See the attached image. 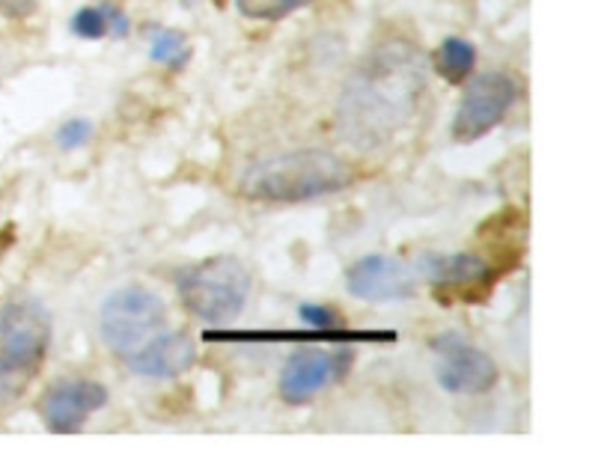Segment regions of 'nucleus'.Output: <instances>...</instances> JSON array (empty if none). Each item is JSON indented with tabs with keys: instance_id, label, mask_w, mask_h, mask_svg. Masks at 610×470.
I'll return each instance as SVG.
<instances>
[{
	"instance_id": "obj_1",
	"label": "nucleus",
	"mask_w": 610,
	"mask_h": 470,
	"mask_svg": "<svg viewBox=\"0 0 610 470\" xmlns=\"http://www.w3.org/2000/svg\"><path fill=\"white\" fill-rule=\"evenodd\" d=\"M423 93V66L411 45L390 42L369 54L340 102L343 134L361 146L387 140L411 117Z\"/></svg>"
},
{
	"instance_id": "obj_2",
	"label": "nucleus",
	"mask_w": 610,
	"mask_h": 470,
	"mask_svg": "<svg viewBox=\"0 0 610 470\" xmlns=\"http://www.w3.org/2000/svg\"><path fill=\"white\" fill-rule=\"evenodd\" d=\"M349 182L352 170L334 152L301 149L250 167L242 182V194L256 203H304L337 194Z\"/></svg>"
},
{
	"instance_id": "obj_3",
	"label": "nucleus",
	"mask_w": 610,
	"mask_h": 470,
	"mask_svg": "<svg viewBox=\"0 0 610 470\" xmlns=\"http://www.w3.org/2000/svg\"><path fill=\"white\" fill-rule=\"evenodd\" d=\"M51 346V313L36 298L9 301L0 310V390L21 393Z\"/></svg>"
},
{
	"instance_id": "obj_4",
	"label": "nucleus",
	"mask_w": 610,
	"mask_h": 470,
	"mask_svg": "<svg viewBox=\"0 0 610 470\" xmlns=\"http://www.w3.org/2000/svg\"><path fill=\"white\" fill-rule=\"evenodd\" d=\"M250 295V274L236 256H212L191 265L179 280V298L203 322L236 319Z\"/></svg>"
},
{
	"instance_id": "obj_5",
	"label": "nucleus",
	"mask_w": 610,
	"mask_h": 470,
	"mask_svg": "<svg viewBox=\"0 0 610 470\" xmlns=\"http://www.w3.org/2000/svg\"><path fill=\"white\" fill-rule=\"evenodd\" d=\"M167 328L164 301L146 286L114 289L99 313V334L111 352L128 360Z\"/></svg>"
},
{
	"instance_id": "obj_6",
	"label": "nucleus",
	"mask_w": 610,
	"mask_h": 470,
	"mask_svg": "<svg viewBox=\"0 0 610 470\" xmlns=\"http://www.w3.org/2000/svg\"><path fill=\"white\" fill-rule=\"evenodd\" d=\"M518 99V87L509 75L503 72H488V75H477L462 102L459 111L453 117V140L456 143H477L480 137H486L491 128H497L509 108Z\"/></svg>"
},
{
	"instance_id": "obj_7",
	"label": "nucleus",
	"mask_w": 610,
	"mask_h": 470,
	"mask_svg": "<svg viewBox=\"0 0 610 470\" xmlns=\"http://www.w3.org/2000/svg\"><path fill=\"white\" fill-rule=\"evenodd\" d=\"M438 354L435 360V378L450 393H471L480 396L497 384V363L483 349L471 346L459 334H444L432 343Z\"/></svg>"
},
{
	"instance_id": "obj_8",
	"label": "nucleus",
	"mask_w": 610,
	"mask_h": 470,
	"mask_svg": "<svg viewBox=\"0 0 610 470\" xmlns=\"http://www.w3.org/2000/svg\"><path fill=\"white\" fill-rule=\"evenodd\" d=\"M417 280H420V271L414 265H408L405 259L384 256V253L364 256L346 271L349 292L361 301H375V304L414 298Z\"/></svg>"
},
{
	"instance_id": "obj_9",
	"label": "nucleus",
	"mask_w": 610,
	"mask_h": 470,
	"mask_svg": "<svg viewBox=\"0 0 610 470\" xmlns=\"http://www.w3.org/2000/svg\"><path fill=\"white\" fill-rule=\"evenodd\" d=\"M108 405V390L99 381L66 378L45 390L39 402V414L54 435H75L87 423L90 414Z\"/></svg>"
},
{
	"instance_id": "obj_10",
	"label": "nucleus",
	"mask_w": 610,
	"mask_h": 470,
	"mask_svg": "<svg viewBox=\"0 0 610 470\" xmlns=\"http://www.w3.org/2000/svg\"><path fill=\"white\" fill-rule=\"evenodd\" d=\"M352 352H325V349H298L289 354L280 372V396L289 405L310 402L319 390L340 381L349 372Z\"/></svg>"
},
{
	"instance_id": "obj_11",
	"label": "nucleus",
	"mask_w": 610,
	"mask_h": 470,
	"mask_svg": "<svg viewBox=\"0 0 610 470\" xmlns=\"http://www.w3.org/2000/svg\"><path fill=\"white\" fill-rule=\"evenodd\" d=\"M194 360H197V346L188 334L161 331L152 343L131 354L125 363L140 378H176L185 369H191Z\"/></svg>"
},
{
	"instance_id": "obj_12",
	"label": "nucleus",
	"mask_w": 610,
	"mask_h": 470,
	"mask_svg": "<svg viewBox=\"0 0 610 470\" xmlns=\"http://www.w3.org/2000/svg\"><path fill=\"white\" fill-rule=\"evenodd\" d=\"M426 274L435 286L438 301H450V298L468 301L474 295H483L491 286V268L474 253H456L447 259L432 256V268Z\"/></svg>"
},
{
	"instance_id": "obj_13",
	"label": "nucleus",
	"mask_w": 610,
	"mask_h": 470,
	"mask_svg": "<svg viewBox=\"0 0 610 470\" xmlns=\"http://www.w3.org/2000/svg\"><path fill=\"white\" fill-rule=\"evenodd\" d=\"M206 340L212 343H230V340H239V343H280V340H292V343H313V340H325V343H393L396 334L393 331H334V328H316L313 334H295V331H283V334H274V331H206Z\"/></svg>"
},
{
	"instance_id": "obj_14",
	"label": "nucleus",
	"mask_w": 610,
	"mask_h": 470,
	"mask_svg": "<svg viewBox=\"0 0 610 470\" xmlns=\"http://www.w3.org/2000/svg\"><path fill=\"white\" fill-rule=\"evenodd\" d=\"M477 66V48L468 42V39H459V36H450L441 42L438 54H435V69L444 81L450 84H465L471 78Z\"/></svg>"
},
{
	"instance_id": "obj_15",
	"label": "nucleus",
	"mask_w": 610,
	"mask_h": 470,
	"mask_svg": "<svg viewBox=\"0 0 610 470\" xmlns=\"http://www.w3.org/2000/svg\"><path fill=\"white\" fill-rule=\"evenodd\" d=\"M155 63H164L170 69H182L191 57V48L185 42V36L179 30H158L152 36V48H149Z\"/></svg>"
},
{
	"instance_id": "obj_16",
	"label": "nucleus",
	"mask_w": 610,
	"mask_h": 470,
	"mask_svg": "<svg viewBox=\"0 0 610 470\" xmlns=\"http://www.w3.org/2000/svg\"><path fill=\"white\" fill-rule=\"evenodd\" d=\"M313 0H236V9L244 18H256V21H277L286 18L295 9L310 6Z\"/></svg>"
},
{
	"instance_id": "obj_17",
	"label": "nucleus",
	"mask_w": 610,
	"mask_h": 470,
	"mask_svg": "<svg viewBox=\"0 0 610 470\" xmlns=\"http://www.w3.org/2000/svg\"><path fill=\"white\" fill-rule=\"evenodd\" d=\"M72 33L81 39H102L108 33V15L102 6H84L72 18Z\"/></svg>"
},
{
	"instance_id": "obj_18",
	"label": "nucleus",
	"mask_w": 610,
	"mask_h": 470,
	"mask_svg": "<svg viewBox=\"0 0 610 470\" xmlns=\"http://www.w3.org/2000/svg\"><path fill=\"white\" fill-rule=\"evenodd\" d=\"M90 137H93V125H90L87 119H69V122H63L60 131H57V143H60L63 149H78V146H84Z\"/></svg>"
},
{
	"instance_id": "obj_19",
	"label": "nucleus",
	"mask_w": 610,
	"mask_h": 470,
	"mask_svg": "<svg viewBox=\"0 0 610 470\" xmlns=\"http://www.w3.org/2000/svg\"><path fill=\"white\" fill-rule=\"evenodd\" d=\"M298 316L304 322H310L313 328H337V322H340V313L331 307H322V304H301Z\"/></svg>"
},
{
	"instance_id": "obj_20",
	"label": "nucleus",
	"mask_w": 610,
	"mask_h": 470,
	"mask_svg": "<svg viewBox=\"0 0 610 470\" xmlns=\"http://www.w3.org/2000/svg\"><path fill=\"white\" fill-rule=\"evenodd\" d=\"M33 6H36V0H0V12H3V15H12V18L33 12Z\"/></svg>"
},
{
	"instance_id": "obj_21",
	"label": "nucleus",
	"mask_w": 610,
	"mask_h": 470,
	"mask_svg": "<svg viewBox=\"0 0 610 470\" xmlns=\"http://www.w3.org/2000/svg\"><path fill=\"white\" fill-rule=\"evenodd\" d=\"M102 9H105V15H108V30H111V33H117V36H122V33L128 30L125 15H122L117 6H102Z\"/></svg>"
},
{
	"instance_id": "obj_22",
	"label": "nucleus",
	"mask_w": 610,
	"mask_h": 470,
	"mask_svg": "<svg viewBox=\"0 0 610 470\" xmlns=\"http://www.w3.org/2000/svg\"><path fill=\"white\" fill-rule=\"evenodd\" d=\"M185 3H194V0H185Z\"/></svg>"
}]
</instances>
